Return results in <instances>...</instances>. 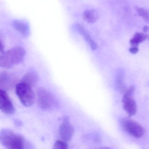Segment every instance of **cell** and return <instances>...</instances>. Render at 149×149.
<instances>
[{
    "label": "cell",
    "mask_w": 149,
    "mask_h": 149,
    "mask_svg": "<svg viewBox=\"0 0 149 149\" xmlns=\"http://www.w3.org/2000/svg\"><path fill=\"white\" fill-rule=\"evenodd\" d=\"M0 143L7 149H31V146L21 135L9 129L0 131Z\"/></svg>",
    "instance_id": "obj_1"
},
{
    "label": "cell",
    "mask_w": 149,
    "mask_h": 149,
    "mask_svg": "<svg viewBox=\"0 0 149 149\" xmlns=\"http://www.w3.org/2000/svg\"><path fill=\"white\" fill-rule=\"evenodd\" d=\"M25 54V50L21 46L11 48L0 56V67L7 69L12 68L22 62Z\"/></svg>",
    "instance_id": "obj_2"
},
{
    "label": "cell",
    "mask_w": 149,
    "mask_h": 149,
    "mask_svg": "<svg viewBox=\"0 0 149 149\" xmlns=\"http://www.w3.org/2000/svg\"><path fill=\"white\" fill-rule=\"evenodd\" d=\"M38 106L44 110H51L58 106L56 98L50 92L44 88H39L37 93Z\"/></svg>",
    "instance_id": "obj_3"
},
{
    "label": "cell",
    "mask_w": 149,
    "mask_h": 149,
    "mask_svg": "<svg viewBox=\"0 0 149 149\" xmlns=\"http://www.w3.org/2000/svg\"><path fill=\"white\" fill-rule=\"evenodd\" d=\"M15 90L17 95L24 106L29 107L33 105L35 95L31 87L21 81L16 85Z\"/></svg>",
    "instance_id": "obj_4"
},
{
    "label": "cell",
    "mask_w": 149,
    "mask_h": 149,
    "mask_svg": "<svg viewBox=\"0 0 149 149\" xmlns=\"http://www.w3.org/2000/svg\"><path fill=\"white\" fill-rule=\"evenodd\" d=\"M120 124L124 130L134 138H141L146 132L145 129L141 124L129 117L122 118Z\"/></svg>",
    "instance_id": "obj_5"
},
{
    "label": "cell",
    "mask_w": 149,
    "mask_h": 149,
    "mask_svg": "<svg viewBox=\"0 0 149 149\" xmlns=\"http://www.w3.org/2000/svg\"><path fill=\"white\" fill-rule=\"evenodd\" d=\"M134 86H130L124 92V95L123 97L122 103L123 109L130 116L135 115L137 111L136 102L134 97Z\"/></svg>",
    "instance_id": "obj_6"
},
{
    "label": "cell",
    "mask_w": 149,
    "mask_h": 149,
    "mask_svg": "<svg viewBox=\"0 0 149 149\" xmlns=\"http://www.w3.org/2000/svg\"><path fill=\"white\" fill-rule=\"evenodd\" d=\"M74 133V128L70 123L69 119L65 117L58 129L59 135L62 141L68 143L71 140Z\"/></svg>",
    "instance_id": "obj_7"
},
{
    "label": "cell",
    "mask_w": 149,
    "mask_h": 149,
    "mask_svg": "<svg viewBox=\"0 0 149 149\" xmlns=\"http://www.w3.org/2000/svg\"><path fill=\"white\" fill-rule=\"evenodd\" d=\"M0 110L7 115H12L15 112L14 105L6 91L0 90Z\"/></svg>",
    "instance_id": "obj_8"
},
{
    "label": "cell",
    "mask_w": 149,
    "mask_h": 149,
    "mask_svg": "<svg viewBox=\"0 0 149 149\" xmlns=\"http://www.w3.org/2000/svg\"><path fill=\"white\" fill-rule=\"evenodd\" d=\"M15 82V78L11 74L5 72L0 73V90L6 91L12 88Z\"/></svg>",
    "instance_id": "obj_9"
},
{
    "label": "cell",
    "mask_w": 149,
    "mask_h": 149,
    "mask_svg": "<svg viewBox=\"0 0 149 149\" xmlns=\"http://www.w3.org/2000/svg\"><path fill=\"white\" fill-rule=\"evenodd\" d=\"M38 80L39 76L37 72L34 70H31L24 75L22 81L32 87L36 86L38 82Z\"/></svg>",
    "instance_id": "obj_10"
},
{
    "label": "cell",
    "mask_w": 149,
    "mask_h": 149,
    "mask_svg": "<svg viewBox=\"0 0 149 149\" xmlns=\"http://www.w3.org/2000/svg\"><path fill=\"white\" fill-rule=\"evenodd\" d=\"M77 28L79 33L82 35L84 39L89 45V46L93 50L97 49L98 48L97 44L92 39L86 30L82 26L79 24L77 25Z\"/></svg>",
    "instance_id": "obj_11"
},
{
    "label": "cell",
    "mask_w": 149,
    "mask_h": 149,
    "mask_svg": "<svg viewBox=\"0 0 149 149\" xmlns=\"http://www.w3.org/2000/svg\"><path fill=\"white\" fill-rule=\"evenodd\" d=\"M82 17L83 20L87 22L93 23L99 19V14L95 10H89L84 11Z\"/></svg>",
    "instance_id": "obj_12"
},
{
    "label": "cell",
    "mask_w": 149,
    "mask_h": 149,
    "mask_svg": "<svg viewBox=\"0 0 149 149\" xmlns=\"http://www.w3.org/2000/svg\"><path fill=\"white\" fill-rule=\"evenodd\" d=\"M12 25L16 30L24 36H28L29 34V28L27 24L19 20L14 21Z\"/></svg>",
    "instance_id": "obj_13"
},
{
    "label": "cell",
    "mask_w": 149,
    "mask_h": 149,
    "mask_svg": "<svg viewBox=\"0 0 149 149\" xmlns=\"http://www.w3.org/2000/svg\"><path fill=\"white\" fill-rule=\"evenodd\" d=\"M148 37V35L145 33L136 32L130 39V42L132 46L138 47L139 44L145 41Z\"/></svg>",
    "instance_id": "obj_14"
},
{
    "label": "cell",
    "mask_w": 149,
    "mask_h": 149,
    "mask_svg": "<svg viewBox=\"0 0 149 149\" xmlns=\"http://www.w3.org/2000/svg\"><path fill=\"white\" fill-rule=\"evenodd\" d=\"M116 86L119 91L120 92H125L126 91V87L124 85L123 81V74L120 72L117 74L116 80Z\"/></svg>",
    "instance_id": "obj_15"
},
{
    "label": "cell",
    "mask_w": 149,
    "mask_h": 149,
    "mask_svg": "<svg viewBox=\"0 0 149 149\" xmlns=\"http://www.w3.org/2000/svg\"><path fill=\"white\" fill-rule=\"evenodd\" d=\"M135 8L140 16H141L145 21L149 22V10L144 8H139V7H136Z\"/></svg>",
    "instance_id": "obj_16"
},
{
    "label": "cell",
    "mask_w": 149,
    "mask_h": 149,
    "mask_svg": "<svg viewBox=\"0 0 149 149\" xmlns=\"http://www.w3.org/2000/svg\"><path fill=\"white\" fill-rule=\"evenodd\" d=\"M53 149H69L67 143L63 141H58L53 145Z\"/></svg>",
    "instance_id": "obj_17"
},
{
    "label": "cell",
    "mask_w": 149,
    "mask_h": 149,
    "mask_svg": "<svg viewBox=\"0 0 149 149\" xmlns=\"http://www.w3.org/2000/svg\"><path fill=\"white\" fill-rule=\"evenodd\" d=\"M138 51H139V49L138 47L136 46H132L129 49L130 52L134 54L137 53Z\"/></svg>",
    "instance_id": "obj_18"
},
{
    "label": "cell",
    "mask_w": 149,
    "mask_h": 149,
    "mask_svg": "<svg viewBox=\"0 0 149 149\" xmlns=\"http://www.w3.org/2000/svg\"><path fill=\"white\" fill-rule=\"evenodd\" d=\"M3 49H4V47H3V44L1 41H0V53L3 52Z\"/></svg>",
    "instance_id": "obj_19"
},
{
    "label": "cell",
    "mask_w": 149,
    "mask_h": 149,
    "mask_svg": "<svg viewBox=\"0 0 149 149\" xmlns=\"http://www.w3.org/2000/svg\"><path fill=\"white\" fill-rule=\"evenodd\" d=\"M15 123L16 126H20L21 125H22L21 122H20V121L18 120H16L15 121Z\"/></svg>",
    "instance_id": "obj_20"
},
{
    "label": "cell",
    "mask_w": 149,
    "mask_h": 149,
    "mask_svg": "<svg viewBox=\"0 0 149 149\" xmlns=\"http://www.w3.org/2000/svg\"><path fill=\"white\" fill-rule=\"evenodd\" d=\"M148 26H144L143 28V31H145V32H146V31H148Z\"/></svg>",
    "instance_id": "obj_21"
},
{
    "label": "cell",
    "mask_w": 149,
    "mask_h": 149,
    "mask_svg": "<svg viewBox=\"0 0 149 149\" xmlns=\"http://www.w3.org/2000/svg\"><path fill=\"white\" fill-rule=\"evenodd\" d=\"M98 149H113L111 148H109V147H102V148H100Z\"/></svg>",
    "instance_id": "obj_22"
}]
</instances>
